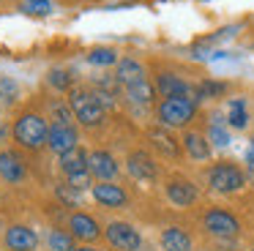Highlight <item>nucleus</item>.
<instances>
[{"label": "nucleus", "instance_id": "15", "mask_svg": "<svg viewBox=\"0 0 254 251\" xmlns=\"http://www.w3.org/2000/svg\"><path fill=\"white\" fill-rule=\"evenodd\" d=\"M153 85H156V90H159L161 98H172V96H191V98H197V87L189 85L178 71H156Z\"/></svg>", "mask_w": 254, "mask_h": 251}, {"label": "nucleus", "instance_id": "32", "mask_svg": "<svg viewBox=\"0 0 254 251\" xmlns=\"http://www.w3.org/2000/svg\"><path fill=\"white\" fill-rule=\"evenodd\" d=\"M22 8L28 11V14L47 16L50 14V0H22Z\"/></svg>", "mask_w": 254, "mask_h": 251}, {"label": "nucleus", "instance_id": "8", "mask_svg": "<svg viewBox=\"0 0 254 251\" xmlns=\"http://www.w3.org/2000/svg\"><path fill=\"white\" fill-rule=\"evenodd\" d=\"M104 240L115 251H139L142 249V232L131 221H110L104 227Z\"/></svg>", "mask_w": 254, "mask_h": 251}, {"label": "nucleus", "instance_id": "1", "mask_svg": "<svg viewBox=\"0 0 254 251\" xmlns=\"http://www.w3.org/2000/svg\"><path fill=\"white\" fill-rule=\"evenodd\" d=\"M50 126L52 120L44 109H39L36 104H25L11 120V142L22 153H41L50 139Z\"/></svg>", "mask_w": 254, "mask_h": 251}, {"label": "nucleus", "instance_id": "29", "mask_svg": "<svg viewBox=\"0 0 254 251\" xmlns=\"http://www.w3.org/2000/svg\"><path fill=\"white\" fill-rule=\"evenodd\" d=\"M227 93L224 82H213V79H202L197 85V101H205V98H219Z\"/></svg>", "mask_w": 254, "mask_h": 251}, {"label": "nucleus", "instance_id": "37", "mask_svg": "<svg viewBox=\"0 0 254 251\" xmlns=\"http://www.w3.org/2000/svg\"><path fill=\"white\" fill-rule=\"evenodd\" d=\"M252 142H254V134H252Z\"/></svg>", "mask_w": 254, "mask_h": 251}, {"label": "nucleus", "instance_id": "34", "mask_svg": "<svg viewBox=\"0 0 254 251\" xmlns=\"http://www.w3.org/2000/svg\"><path fill=\"white\" fill-rule=\"evenodd\" d=\"M3 136H11V126H8V128H6V126L0 123V139H3Z\"/></svg>", "mask_w": 254, "mask_h": 251}, {"label": "nucleus", "instance_id": "22", "mask_svg": "<svg viewBox=\"0 0 254 251\" xmlns=\"http://www.w3.org/2000/svg\"><path fill=\"white\" fill-rule=\"evenodd\" d=\"M47 98V109L44 112L50 115L52 123H74V109L71 104H68V98H61V93L58 96H44Z\"/></svg>", "mask_w": 254, "mask_h": 251}, {"label": "nucleus", "instance_id": "11", "mask_svg": "<svg viewBox=\"0 0 254 251\" xmlns=\"http://www.w3.org/2000/svg\"><path fill=\"white\" fill-rule=\"evenodd\" d=\"M28 161L19 147H3L0 150V180L8 186H22L28 180Z\"/></svg>", "mask_w": 254, "mask_h": 251}, {"label": "nucleus", "instance_id": "13", "mask_svg": "<svg viewBox=\"0 0 254 251\" xmlns=\"http://www.w3.org/2000/svg\"><path fill=\"white\" fill-rule=\"evenodd\" d=\"M41 243L39 232L28 224H8L3 232V246L6 251H36Z\"/></svg>", "mask_w": 254, "mask_h": 251}, {"label": "nucleus", "instance_id": "35", "mask_svg": "<svg viewBox=\"0 0 254 251\" xmlns=\"http://www.w3.org/2000/svg\"><path fill=\"white\" fill-rule=\"evenodd\" d=\"M246 175H249V180L254 183V164H246Z\"/></svg>", "mask_w": 254, "mask_h": 251}, {"label": "nucleus", "instance_id": "19", "mask_svg": "<svg viewBox=\"0 0 254 251\" xmlns=\"http://www.w3.org/2000/svg\"><path fill=\"white\" fill-rule=\"evenodd\" d=\"M159 243L164 251H194V238L186 227L181 224H170V227L161 229Z\"/></svg>", "mask_w": 254, "mask_h": 251}, {"label": "nucleus", "instance_id": "31", "mask_svg": "<svg viewBox=\"0 0 254 251\" xmlns=\"http://www.w3.org/2000/svg\"><path fill=\"white\" fill-rule=\"evenodd\" d=\"M66 183L74 186L77 191H90V188L96 186V180H93V175H90V169H88V172H79V175H71V178H66Z\"/></svg>", "mask_w": 254, "mask_h": 251}, {"label": "nucleus", "instance_id": "28", "mask_svg": "<svg viewBox=\"0 0 254 251\" xmlns=\"http://www.w3.org/2000/svg\"><path fill=\"white\" fill-rule=\"evenodd\" d=\"M55 196H58L61 205H68V207L82 205V191H77L74 186H68V183H58L55 186Z\"/></svg>", "mask_w": 254, "mask_h": 251}, {"label": "nucleus", "instance_id": "25", "mask_svg": "<svg viewBox=\"0 0 254 251\" xmlns=\"http://www.w3.org/2000/svg\"><path fill=\"white\" fill-rule=\"evenodd\" d=\"M47 246H50V251H77L79 240L66 227H52L47 232Z\"/></svg>", "mask_w": 254, "mask_h": 251}, {"label": "nucleus", "instance_id": "36", "mask_svg": "<svg viewBox=\"0 0 254 251\" xmlns=\"http://www.w3.org/2000/svg\"><path fill=\"white\" fill-rule=\"evenodd\" d=\"M199 251H208V249H199Z\"/></svg>", "mask_w": 254, "mask_h": 251}, {"label": "nucleus", "instance_id": "30", "mask_svg": "<svg viewBox=\"0 0 254 251\" xmlns=\"http://www.w3.org/2000/svg\"><path fill=\"white\" fill-rule=\"evenodd\" d=\"M208 139H210V145H216V147L230 145V134H227V128L221 123H216V120L208 126Z\"/></svg>", "mask_w": 254, "mask_h": 251}, {"label": "nucleus", "instance_id": "10", "mask_svg": "<svg viewBox=\"0 0 254 251\" xmlns=\"http://www.w3.org/2000/svg\"><path fill=\"white\" fill-rule=\"evenodd\" d=\"M90 196L96 199V205L107 207V210H126L131 205V196L115 180H96V186L90 188Z\"/></svg>", "mask_w": 254, "mask_h": 251}, {"label": "nucleus", "instance_id": "26", "mask_svg": "<svg viewBox=\"0 0 254 251\" xmlns=\"http://www.w3.org/2000/svg\"><path fill=\"white\" fill-rule=\"evenodd\" d=\"M121 55H118L115 47H90L88 49V63L99 65V68H110V65H118Z\"/></svg>", "mask_w": 254, "mask_h": 251}, {"label": "nucleus", "instance_id": "7", "mask_svg": "<svg viewBox=\"0 0 254 251\" xmlns=\"http://www.w3.org/2000/svg\"><path fill=\"white\" fill-rule=\"evenodd\" d=\"M145 139H148V145L153 147L161 158H167V161H181L183 142L172 134V128L153 123V126H148V128H145Z\"/></svg>", "mask_w": 254, "mask_h": 251}, {"label": "nucleus", "instance_id": "4", "mask_svg": "<svg viewBox=\"0 0 254 251\" xmlns=\"http://www.w3.org/2000/svg\"><path fill=\"white\" fill-rule=\"evenodd\" d=\"M205 183L213 194L219 196H232V194H241L249 183V175L241 164L235 161H219V164H210L208 172H205Z\"/></svg>", "mask_w": 254, "mask_h": 251}, {"label": "nucleus", "instance_id": "23", "mask_svg": "<svg viewBox=\"0 0 254 251\" xmlns=\"http://www.w3.org/2000/svg\"><path fill=\"white\" fill-rule=\"evenodd\" d=\"M249 107H246V98H230L227 101V123H230V128L235 131H246L249 128Z\"/></svg>", "mask_w": 254, "mask_h": 251}, {"label": "nucleus", "instance_id": "14", "mask_svg": "<svg viewBox=\"0 0 254 251\" xmlns=\"http://www.w3.org/2000/svg\"><path fill=\"white\" fill-rule=\"evenodd\" d=\"M79 147V131L74 123H52L50 126V139H47V150L63 156V153Z\"/></svg>", "mask_w": 254, "mask_h": 251}, {"label": "nucleus", "instance_id": "3", "mask_svg": "<svg viewBox=\"0 0 254 251\" xmlns=\"http://www.w3.org/2000/svg\"><path fill=\"white\" fill-rule=\"evenodd\" d=\"M199 112V101L191 96H172V98H161L156 104V123L167 126V128L178 131V128H189L191 120Z\"/></svg>", "mask_w": 254, "mask_h": 251}, {"label": "nucleus", "instance_id": "24", "mask_svg": "<svg viewBox=\"0 0 254 251\" xmlns=\"http://www.w3.org/2000/svg\"><path fill=\"white\" fill-rule=\"evenodd\" d=\"M19 101H22V85H19L14 76L3 74V76H0V107L17 109Z\"/></svg>", "mask_w": 254, "mask_h": 251}, {"label": "nucleus", "instance_id": "6", "mask_svg": "<svg viewBox=\"0 0 254 251\" xmlns=\"http://www.w3.org/2000/svg\"><path fill=\"white\" fill-rule=\"evenodd\" d=\"M164 196L172 207H181V210H189L199 202V186L194 183L186 175H170L164 180Z\"/></svg>", "mask_w": 254, "mask_h": 251}, {"label": "nucleus", "instance_id": "12", "mask_svg": "<svg viewBox=\"0 0 254 251\" xmlns=\"http://www.w3.org/2000/svg\"><path fill=\"white\" fill-rule=\"evenodd\" d=\"M126 172L139 183H153V180H159L161 167L148 150H131L126 156Z\"/></svg>", "mask_w": 254, "mask_h": 251}, {"label": "nucleus", "instance_id": "38", "mask_svg": "<svg viewBox=\"0 0 254 251\" xmlns=\"http://www.w3.org/2000/svg\"><path fill=\"white\" fill-rule=\"evenodd\" d=\"M252 251H254V246H252Z\"/></svg>", "mask_w": 254, "mask_h": 251}, {"label": "nucleus", "instance_id": "33", "mask_svg": "<svg viewBox=\"0 0 254 251\" xmlns=\"http://www.w3.org/2000/svg\"><path fill=\"white\" fill-rule=\"evenodd\" d=\"M77 251H104V249H96V246H88V243H79Z\"/></svg>", "mask_w": 254, "mask_h": 251}, {"label": "nucleus", "instance_id": "27", "mask_svg": "<svg viewBox=\"0 0 254 251\" xmlns=\"http://www.w3.org/2000/svg\"><path fill=\"white\" fill-rule=\"evenodd\" d=\"M47 85L55 93H68L74 87V76H71V71H66V68H52L50 76H47Z\"/></svg>", "mask_w": 254, "mask_h": 251}, {"label": "nucleus", "instance_id": "18", "mask_svg": "<svg viewBox=\"0 0 254 251\" xmlns=\"http://www.w3.org/2000/svg\"><path fill=\"white\" fill-rule=\"evenodd\" d=\"M156 96H159V90H156V85L150 79H142V82H137V85L123 87V98H126L128 107H134V109H153Z\"/></svg>", "mask_w": 254, "mask_h": 251}, {"label": "nucleus", "instance_id": "17", "mask_svg": "<svg viewBox=\"0 0 254 251\" xmlns=\"http://www.w3.org/2000/svg\"><path fill=\"white\" fill-rule=\"evenodd\" d=\"M183 142V153H186L191 161H208L210 156H213V145H210L208 134H202V131L197 128H186L181 136Z\"/></svg>", "mask_w": 254, "mask_h": 251}, {"label": "nucleus", "instance_id": "16", "mask_svg": "<svg viewBox=\"0 0 254 251\" xmlns=\"http://www.w3.org/2000/svg\"><path fill=\"white\" fill-rule=\"evenodd\" d=\"M88 169L96 180H115L121 175V164L118 158L112 156L110 150L99 147V150H90V161H88Z\"/></svg>", "mask_w": 254, "mask_h": 251}, {"label": "nucleus", "instance_id": "21", "mask_svg": "<svg viewBox=\"0 0 254 251\" xmlns=\"http://www.w3.org/2000/svg\"><path fill=\"white\" fill-rule=\"evenodd\" d=\"M88 161H90V153L79 145L74 150L63 153V156H58V169H61L63 178H71V175L88 172Z\"/></svg>", "mask_w": 254, "mask_h": 251}, {"label": "nucleus", "instance_id": "20", "mask_svg": "<svg viewBox=\"0 0 254 251\" xmlns=\"http://www.w3.org/2000/svg\"><path fill=\"white\" fill-rule=\"evenodd\" d=\"M115 76H118V82H121L123 87H128V85H137V82L148 79V71H145L142 60H137V58H131V55H126V58L118 60Z\"/></svg>", "mask_w": 254, "mask_h": 251}, {"label": "nucleus", "instance_id": "5", "mask_svg": "<svg viewBox=\"0 0 254 251\" xmlns=\"http://www.w3.org/2000/svg\"><path fill=\"white\" fill-rule=\"evenodd\" d=\"M199 224H202V232L208 235V238H213L216 243H235V240L241 238V229H243L241 218L232 210L219 207V205L205 207Z\"/></svg>", "mask_w": 254, "mask_h": 251}, {"label": "nucleus", "instance_id": "2", "mask_svg": "<svg viewBox=\"0 0 254 251\" xmlns=\"http://www.w3.org/2000/svg\"><path fill=\"white\" fill-rule=\"evenodd\" d=\"M68 104H71L74 109V118H77V123L82 126L85 131H99L104 128L107 123V109L101 107V101L96 98L93 87L88 85H74L71 90L66 93Z\"/></svg>", "mask_w": 254, "mask_h": 251}, {"label": "nucleus", "instance_id": "9", "mask_svg": "<svg viewBox=\"0 0 254 251\" xmlns=\"http://www.w3.org/2000/svg\"><path fill=\"white\" fill-rule=\"evenodd\" d=\"M66 229L79 240V243H88V246H93L96 240L104 238V227H101L99 218L88 210H74L71 216L66 218Z\"/></svg>", "mask_w": 254, "mask_h": 251}]
</instances>
